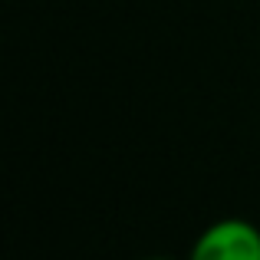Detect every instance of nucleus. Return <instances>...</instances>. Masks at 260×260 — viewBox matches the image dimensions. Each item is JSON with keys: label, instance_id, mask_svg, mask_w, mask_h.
Returning a JSON list of instances; mask_svg holds the SVG:
<instances>
[{"label": "nucleus", "instance_id": "nucleus-1", "mask_svg": "<svg viewBox=\"0 0 260 260\" xmlns=\"http://www.w3.org/2000/svg\"><path fill=\"white\" fill-rule=\"evenodd\" d=\"M188 260H260V231L241 217H224L201 231Z\"/></svg>", "mask_w": 260, "mask_h": 260}, {"label": "nucleus", "instance_id": "nucleus-2", "mask_svg": "<svg viewBox=\"0 0 260 260\" xmlns=\"http://www.w3.org/2000/svg\"><path fill=\"white\" fill-rule=\"evenodd\" d=\"M145 260H168V257H145Z\"/></svg>", "mask_w": 260, "mask_h": 260}]
</instances>
